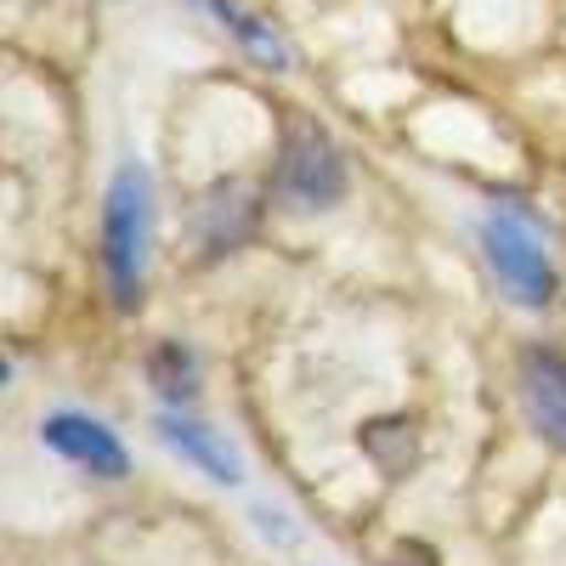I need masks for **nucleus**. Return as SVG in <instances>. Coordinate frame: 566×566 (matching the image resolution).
<instances>
[{"label": "nucleus", "instance_id": "f03ea898", "mask_svg": "<svg viewBox=\"0 0 566 566\" xmlns=\"http://www.w3.org/2000/svg\"><path fill=\"white\" fill-rule=\"evenodd\" d=\"M277 187L283 199L301 210H323L346 193V165L335 154V142L317 119H290L283 130V165H277Z\"/></svg>", "mask_w": 566, "mask_h": 566}, {"label": "nucleus", "instance_id": "39448f33", "mask_svg": "<svg viewBox=\"0 0 566 566\" xmlns=\"http://www.w3.org/2000/svg\"><path fill=\"white\" fill-rule=\"evenodd\" d=\"M522 397H527V413L538 424V437L566 453V363L549 357V352H527V363H522Z\"/></svg>", "mask_w": 566, "mask_h": 566}, {"label": "nucleus", "instance_id": "1a4fd4ad", "mask_svg": "<svg viewBox=\"0 0 566 566\" xmlns=\"http://www.w3.org/2000/svg\"><path fill=\"white\" fill-rule=\"evenodd\" d=\"M154 386L165 397H187L193 391V357H187L181 346H159L154 352Z\"/></svg>", "mask_w": 566, "mask_h": 566}, {"label": "nucleus", "instance_id": "7ed1b4c3", "mask_svg": "<svg viewBox=\"0 0 566 566\" xmlns=\"http://www.w3.org/2000/svg\"><path fill=\"white\" fill-rule=\"evenodd\" d=\"M482 244H488V261H493V272L515 306H544L555 295V266L544 255V239L522 216H493Z\"/></svg>", "mask_w": 566, "mask_h": 566}, {"label": "nucleus", "instance_id": "6e6552de", "mask_svg": "<svg viewBox=\"0 0 566 566\" xmlns=\"http://www.w3.org/2000/svg\"><path fill=\"white\" fill-rule=\"evenodd\" d=\"M210 7H216V18L232 29V34H239L244 45H250V52L261 57V63H272V69H283V63H290V52H283V45H277V34L272 29H261L250 12H239V7H232V0H210Z\"/></svg>", "mask_w": 566, "mask_h": 566}, {"label": "nucleus", "instance_id": "f257e3e1", "mask_svg": "<svg viewBox=\"0 0 566 566\" xmlns=\"http://www.w3.org/2000/svg\"><path fill=\"white\" fill-rule=\"evenodd\" d=\"M103 266H108V283H114V301L130 312L142 301V266H148V176L136 165H125L108 187Z\"/></svg>", "mask_w": 566, "mask_h": 566}, {"label": "nucleus", "instance_id": "0eeeda50", "mask_svg": "<svg viewBox=\"0 0 566 566\" xmlns=\"http://www.w3.org/2000/svg\"><path fill=\"white\" fill-rule=\"evenodd\" d=\"M363 448L374 453V464L397 476V470L413 459V424L408 419H374V424H363Z\"/></svg>", "mask_w": 566, "mask_h": 566}, {"label": "nucleus", "instance_id": "423d86ee", "mask_svg": "<svg viewBox=\"0 0 566 566\" xmlns=\"http://www.w3.org/2000/svg\"><path fill=\"white\" fill-rule=\"evenodd\" d=\"M159 437H165L187 464H199L210 482H227V488L239 482V453H232L216 431H205L199 419H176V413H165V419H159Z\"/></svg>", "mask_w": 566, "mask_h": 566}, {"label": "nucleus", "instance_id": "20e7f679", "mask_svg": "<svg viewBox=\"0 0 566 566\" xmlns=\"http://www.w3.org/2000/svg\"><path fill=\"white\" fill-rule=\"evenodd\" d=\"M40 437L52 442L63 459L85 464L91 476H108V482L125 476V448L114 442V431H108V424H97V419H85V413H57V419H45Z\"/></svg>", "mask_w": 566, "mask_h": 566}, {"label": "nucleus", "instance_id": "9d476101", "mask_svg": "<svg viewBox=\"0 0 566 566\" xmlns=\"http://www.w3.org/2000/svg\"><path fill=\"white\" fill-rule=\"evenodd\" d=\"M391 566H437V560H431V549H419V544H402V549L391 555Z\"/></svg>", "mask_w": 566, "mask_h": 566}]
</instances>
